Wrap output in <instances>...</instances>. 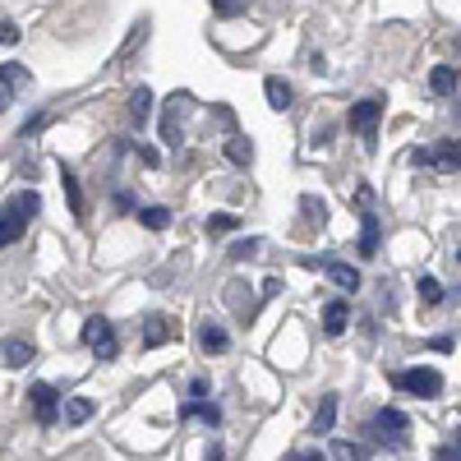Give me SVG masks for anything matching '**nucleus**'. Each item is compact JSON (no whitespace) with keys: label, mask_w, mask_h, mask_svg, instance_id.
Returning a JSON list of instances; mask_svg holds the SVG:
<instances>
[{"label":"nucleus","mask_w":461,"mask_h":461,"mask_svg":"<svg viewBox=\"0 0 461 461\" xmlns=\"http://www.w3.org/2000/svg\"><path fill=\"white\" fill-rule=\"evenodd\" d=\"M37 208H42V194L37 189H28V194H19L14 203H5L0 208V249L5 245H14L23 230H28V221L37 217Z\"/></svg>","instance_id":"obj_1"},{"label":"nucleus","mask_w":461,"mask_h":461,"mask_svg":"<svg viewBox=\"0 0 461 461\" xmlns=\"http://www.w3.org/2000/svg\"><path fill=\"white\" fill-rule=\"evenodd\" d=\"M406 429H411V420H406L397 406H383V411H374V420H369V434H374V443H383V447H406Z\"/></svg>","instance_id":"obj_2"},{"label":"nucleus","mask_w":461,"mask_h":461,"mask_svg":"<svg viewBox=\"0 0 461 461\" xmlns=\"http://www.w3.org/2000/svg\"><path fill=\"white\" fill-rule=\"evenodd\" d=\"M393 388L411 393V397H438L443 393V374L438 369H402V374H393Z\"/></svg>","instance_id":"obj_3"},{"label":"nucleus","mask_w":461,"mask_h":461,"mask_svg":"<svg viewBox=\"0 0 461 461\" xmlns=\"http://www.w3.org/2000/svg\"><path fill=\"white\" fill-rule=\"evenodd\" d=\"M378 121H383V97H365V102L351 106V130L365 139L369 152H374V143H378Z\"/></svg>","instance_id":"obj_4"},{"label":"nucleus","mask_w":461,"mask_h":461,"mask_svg":"<svg viewBox=\"0 0 461 461\" xmlns=\"http://www.w3.org/2000/svg\"><path fill=\"white\" fill-rule=\"evenodd\" d=\"M374 194L360 185L356 189V212H360V258H369V254H378V217H374Z\"/></svg>","instance_id":"obj_5"},{"label":"nucleus","mask_w":461,"mask_h":461,"mask_svg":"<svg viewBox=\"0 0 461 461\" xmlns=\"http://www.w3.org/2000/svg\"><path fill=\"white\" fill-rule=\"evenodd\" d=\"M84 346L97 356V360H115V351H121V341H115V328L106 319H88L84 323Z\"/></svg>","instance_id":"obj_6"},{"label":"nucleus","mask_w":461,"mask_h":461,"mask_svg":"<svg viewBox=\"0 0 461 461\" xmlns=\"http://www.w3.org/2000/svg\"><path fill=\"white\" fill-rule=\"evenodd\" d=\"M415 162L420 167H443V171H456L461 167V143L456 139H443L438 148H429V152H415Z\"/></svg>","instance_id":"obj_7"},{"label":"nucleus","mask_w":461,"mask_h":461,"mask_svg":"<svg viewBox=\"0 0 461 461\" xmlns=\"http://www.w3.org/2000/svg\"><path fill=\"white\" fill-rule=\"evenodd\" d=\"M28 402H32V411H37V420H42V425H51L56 411H60V393L51 388V383H32V388H28Z\"/></svg>","instance_id":"obj_8"},{"label":"nucleus","mask_w":461,"mask_h":461,"mask_svg":"<svg viewBox=\"0 0 461 461\" xmlns=\"http://www.w3.org/2000/svg\"><path fill=\"white\" fill-rule=\"evenodd\" d=\"M19 84H28V69L23 65H0V111H10V102H14V88Z\"/></svg>","instance_id":"obj_9"},{"label":"nucleus","mask_w":461,"mask_h":461,"mask_svg":"<svg viewBox=\"0 0 461 461\" xmlns=\"http://www.w3.org/2000/svg\"><path fill=\"white\" fill-rule=\"evenodd\" d=\"M180 420H203V425H221V411L212 406V402H203V397H189L185 406H180Z\"/></svg>","instance_id":"obj_10"},{"label":"nucleus","mask_w":461,"mask_h":461,"mask_svg":"<svg viewBox=\"0 0 461 461\" xmlns=\"http://www.w3.org/2000/svg\"><path fill=\"white\" fill-rule=\"evenodd\" d=\"M0 356H5L10 369H23V365H32V341H23V337H5Z\"/></svg>","instance_id":"obj_11"},{"label":"nucleus","mask_w":461,"mask_h":461,"mask_svg":"<svg viewBox=\"0 0 461 461\" xmlns=\"http://www.w3.org/2000/svg\"><path fill=\"white\" fill-rule=\"evenodd\" d=\"M346 323H351V310H346V300H328V310H323V328H328V337H341Z\"/></svg>","instance_id":"obj_12"},{"label":"nucleus","mask_w":461,"mask_h":461,"mask_svg":"<svg viewBox=\"0 0 461 461\" xmlns=\"http://www.w3.org/2000/svg\"><path fill=\"white\" fill-rule=\"evenodd\" d=\"M199 346H203L208 356H221L226 346H230V337H226V328H217V323H203V328H199Z\"/></svg>","instance_id":"obj_13"},{"label":"nucleus","mask_w":461,"mask_h":461,"mask_svg":"<svg viewBox=\"0 0 461 461\" xmlns=\"http://www.w3.org/2000/svg\"><path fill=\"white\" fill-rule=\"evenodd\" d=\"M162 341H171V323L162 314H148L143 319V346H162Z\"/></svg>","instance_id":"obj_14"},{"label":"nucleus","mask_w":461,"mask_h":461,"mask_svg":"<svg viewBox=\"0 0 461 461\" xmlns=\"http://www.w3.org/2000/svg\"><path fill=\"white\" fill-rule=\"evenodd\" d=\"M429 88H434L438 97H452V93H456V65H434Z\"/></svg>","instance_id":"obj_15"},{"label":"nucleus","mask_w":461,"mask_h":461,"mask_svg":"<svg viewBox=\"0 0 461 461\" xmlns=\"http://www.w3.org/2000/svg\"><path fill=\"white\" fill-rule=\"evenodd\" d=\"M60 185H65V199H69V212L84 217V189H79V176H74L69 167L60 171Z\"/></svg>","instance_id":"obj_16"},{"label":"nucleus","mask_w":461,"mask_h":461,"mask_svg":"<svg viewBox=\"0 0 461 461\" xmlns=\"http://www.w3.org/2000/svg\"><path fill=\"white\" fill-rule=\"evenodd\" d=\"M328 277H332L346 295H356V291H360V273H356V267H346V263H328Z\"/></svg>","instance_id":"obj_17"},{"label":"nucleus","mask_w":461,"mask_h":461,"mask_svg":"<svg viewBox=\"0 0 461 461\" xmlns=\"http://www.w3.org/2000/svg\"><path fill=\"white\" fill-rule=\"evenodd\" d=\"M263 93H267V106H273V111H286V106H291V84L277 79V74L263 84Z\"/></svg>","instance_id":"obj_18"},{"label":"nucleus","mask_w":461,"mask_h":461,"mask_svg":"<svg viewBox=\"0 0 461 461\" xmlns=\"http://www.w3.org/2000/svg\"><path fill=\"white\" fill-rule=\"evenodd\" d=\"M332 425H337V397H323V406L314 415V434H332Z\"/></svg>","instance_id":"obj_19"},{"label":"nucleus","mask_w":461,"mask_h":461,"mask_svg":"<svg viewBox=\"0 0 461 461\" xmlns=\"http://www.w3.org/2000/svg\"><path fill=\"white\" fill-rule=\"evenodd\" d=\"M130 115H134L139 125L152 115V93H148V88H134V93H130Z\"/></svg>","instance_id":"obj_20"},{"label":"nucleus","mask_w":461,"mask_h":461,"mask_svg":"<svg viewBox=\"0 0 461 461\" xmlns=\"http://www.w3.org/2000/svg\"><path fill=\"white\" fill-rule=\"evenodd\" d=\"M139 221H143L148 230H167V226H171V212H167V208H139Z\"/></svg>","instance_id":"obj_21"},{"label":"nucleus","mask_w":461,"mask_h":461,"mask_svg":"<svg viewBox=\"0 0 461 461\" xmlns=\"http://www.w3.org/2000/svg\"><path fill=\"white\" fill-rule=\"evenodd\" d=\"M88 415H93V402H84V397H69L65 402V420H69V425H84Z\"/></svg>","instance_id":"obj_22"},{"label":"nucleus","mask_w":461,"mask_h":461,"mask_svg":"<svg viewBox=\"0 0 461 461\" xmlns=\"http://www.w3.org/2000/svg\"><path fill=\"white\" fill-rule=\"evenodd\" d=\"M226 158L236 162V167H249V158H254V148H249V139H230V143H226Z\"/></svg>","instance_id":"obj_23"},{"label":"nucleus","mask_w":461,"mask_h":461,"mask_svg":"<svg viewBox=\"0 0 461 461\" xmlns=\"http://www.w3.org/2000/svg\"><path fill=\"white\" fill-rule=\"evenodd\" d=\"M162 139L176 148L180 143V121H176V97H171V106H167V115H162Z\"/></svg>","instance_id":"obj_24"},{"label":"nucleus","mask_w":461,"mask_h":461,"mask_svg":"<svg viewBox=\"0 0 461 461\" xmlns=\"http://www.w3.org/2000/svg\"><path fill=\"white\" fill-rule=\"evenodd\" d=\"M420 295H425L429 304H438L447 291H443V282H438V277H420Z\"/></svg>","instance_id":"obj_25"},{"label":"nucleus","mask_w":461,"mask_h":461,"mask_svg":"<svg viewBox=\"0 0 461 461\" xmlns=\"http://www.w3.org/2000/svg\"><path fill=\"white\" fill-rule=\"evenodd\" d=\"M236 226H240V217H230V212H221V217H212V221H208L212 236H226V230H236Z\"/></svg>","instance_id":"obj_26"},{"label":"nucleus","mask_w":461,"mask_h":461,"mask_svg":"<svg viewBox=\"0 0 461 461\" xmlns=\"http://www.w3.org/2000/svg\"><path fill=\"white\" fill-rule=\"evenodd\" d=\"M332 456H337V461H360L365 447H356V443H332Z\"/></svg>","instance_id":"obj_27"},{"label":"nucleus","mask_w":461,"mask_h":461,"mask_svg":"<svg viewBox=\"0 0 461 461\" xmlns=\"http://www.w3.org/2000/svg\"><path fill=\"white\" fill-rule=\"evenodd\" d=\"M14 42H19V28L10 19H0V47H14Z\"/></svg>","instance_id":"obj_28"},{"label":"nucleus","mask_w":461,"mask_h":461,"mask_svg":"<svg viewBox=\"0 0 461 461\" xmlns=\"http://www.w3.org/2000/svg\"><path fill=\"white\" fill-rule=\"evenodd\" d=\"M254 249H258V240H240V245H236V249H230V258H249V254H254Z\"/></svg>","instance_id":"obj_29"},{"label":"nucleus","mask_w":461,"mask_h":461,"mask_svg":"<svg viewBox=\"0 0 461 461\" xmlns=\"http://www.w3.org/2000/svg\"><path fill=\"white\" fill-rule=\"evenodd\" d=\"M434 461H461V452H456V447H438Z\"/></svg>","instance_id":"obj_30"},{"label":"nucleus","mask_w":461,"mask_h":461,"mask_svg":"<svg viewBox=\"0 0 461 461\" xmlns=\"http://www.w3.org/2000/svg\"><path fill=\"white\" fill-rule=\"evenodd\" d=\"M291 461H323V452H314V447H304V452H295Z\"/></svg>","instance_id":"obj_31"},{"label":"nucleus","mask_w":461,"mask_h":461,"mask_svg":"<svg viewBox=\"0 0 461 461\" xmlns=\"http://www.w3.org/2000/svg\"><path fill=\"white\" fill-rule=\"evenodd\" d=\"M217 5H221V10H226V5H236V0H217Z\"/></svg>","instance_id":"obj_32"},{"label":"nucleus","mask_w":461,"mask_h":461,"mask_svg":"<svg viewBox=\"0 0 461 461\" xmlns=\"http://www.w3.org/2000/svg\"><path fill=\"white\" fill-rule=\"evenodd\" d=\"M456 452H461V438H456Z\"/></svg>","instance_id":"obj_33"},{"label":"nucleus","mask_w":461,"mask_h":461,"mask_svg":"<svg viewBox=\"0 0 461 461\" xmlns=\"http://www.w3.org/2000/svg\"><path fill=\"white\" fill-rule=\"evenodd\" d=\"M456 263H461V249H456Z\"/></svg>","instance_id":"obj_34"}]
</instances>
